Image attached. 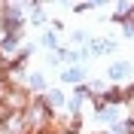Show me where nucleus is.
Returning a JSON list of instances; mask_svg holds the SVG:
<instances>
[{
    "label": "nucleus",
    "mask_w": 134,
    "mask_h": 134,
    "mask_svg": "<svg viewBox=\"0 0 134 134\" xmlns=\"http://www.w3.org/2000/svg\"><path fill=\"white\" fill-rule=\"evenodd\" d=\"M43 88H46L43 73H27V92H43Z\"/></svg>",
    "instance_id": "obj_3"
},
{
    "label": "nucleus",
    "mask_w": 134,
    "mask_h": 134,
    "mask_svg": "<svg viewBox=\"0 0 134 134\" xmlns=\"http://www.w3.org/2000/svg\"><path fill=\"white\" fill-rule=\"evenodd\" d=\"M122 94H125V100H131L134 98V82H128L125 88H122Z\"/></svg>",
    "instance_id": "obj_6"
},
{
    "label": "nucleus",
    "mask_w": 134,
    "mask_h": 134,
    "mask_svg": "<svg viewBox=\"0 0 134 134\" xmlns=\"http://www.w3.org/2000/svg\"><path fill=\"white\" fill-rule=\"evenodd\" d=\"M43 43H46L49 49H55V46H58V43H55V34H46V37H43Z\"/></svg>",
    "instance_id": "obj_7"
},
{
    "label": "nucleus",
    "mask_w": 134,
    "mask_h": 134,
    "mask_svg": "<svg viewBox=\"0 0 134 134\" xmlns=\"http://www.w3.org/2000/svg\"><path fill=\"white\" fill-rule=\"evenodd\" d=\"M18 40H21V34H6V37H0V49L3 52H15L18 49ZM18 55V52H15Z\"/></svg>",
    "instance_id": "obj_1"
},
{
    "label": "nucleus",
    "mask_w": 134,
    "mask_h": 134,
    "mask_svg": "<svg viewBox=\"0 0 134 134\" xmlns=\"http://www.w3.org/2000/svg\"><path fill=\"white\" fill-rule=\"evenodd\" d=\"M82 79V70H67L64 73V82H79Z\"/></svg>",
    "instance_id": "obj_5"
},
{
    "label": "nucleus",
    "mask_w": 134,
    "mask_h": 134,
    "mask_svg": "<svg viewBox=\"0 0 134 134\" xmlns=\"http://www.w3.org/2000/svg\"><path fill=\"white\" fill-rule=\"evenodd\" d=\"M46 100H49V107H52V110H61V104H64L61 92H46Z\"/></svg>",
    "instance_id": "obj_4"
},
{
    "label": "nucleus",
    "mask_w": 134,
    "mask_h": 134,
    "mask_svg": "<svg viewBox=\"0 0 134 134\" xmlns=\"http://www.w3.org/2000/svg\"><path fill=\"white\" fill-rule=\"evenodd\" d=\"M128 70H131V61H119V64H113V67H110L107 73H110V79H125V76H128Z\"/></svg>",
    "instance_id": "obj_2"
}]
</instances>
